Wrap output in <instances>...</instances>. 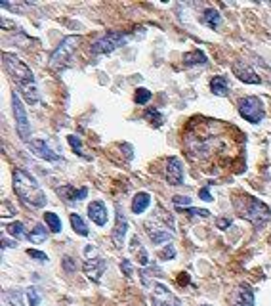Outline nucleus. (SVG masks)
Returning <instances> with one entry per match:
<instances>
[{
	"label": "nucleus",
	"mask_w": 271,
	"mask_h": 306,
	"mask_svg": "<svg viewBox=\"0 0 271 306\" xmlns=\"http://www.w3.org/2000/svg\"><path fill=\"white\" fill-rule=\"evenodd\" d=\"M61 266H63L65 272H69V274H73V272L77 270V264H75V261H73L71 257H65V259L61 261Z\"/></svg>",
	"instance_id": "35"
},
{
	"label": "nucleus",
	"mask_w": 271,
	"mask_h": 306,
	"mask_svg": "<svg viewBox=\"0 0 271 306\" xmlns=\"http://www.w3.org/2000/svg\"><path fill=\"white\" fill-rule=\"evenodd\" d=\"M143 117H145V119H147V121H149L153 127H157V129L160 127V125H162V121H164V119H162V115L158 113L157 109H153V107H151V109H147Z\"/></svg>",
	"instance_id": "27"
},
{
	"label": "nucleus",
	"mask_w": 271,
	"mask_h": 306,
	"mask_svg": "<svg viewBox=\"0 0 271 306\" xmlns=\"http://www.w3.org/2000/svg\"><path fill=\"white\" fill-rule=\"evenodd\" d=\"M145 232H147V235L151 237V241L155 243V245H158V243H166V241H170L172 235L174 233L170 232V230H166L164 226H160L157 220H149V222H145Z\"/></svg>",
	"instance_id": "11"
},
{
	"label": "nucleus",
	"mask_w": 271,
	"mask_h": 306,
	"mask_svg": "<svg viewBox=\"0 0 271 306\" xmlns=\"http://www.w3.org/2000/svg\"><path fill=\"white\" fill-rule=\"evenodd\" d=\"M6 301L12 306H25L23 305V293L19 289H12V291H6Z\"/></svg>",
	"instance_id": "25"
},
{
	"label": "nucleus",
	"mask_w": 271,
	"mask_h": 306,
	"mask_svg": "<svg viewBox=\"0 0 271 306\" xmlns=\"http://www.w3.org/2000/svg\"><path fill=\"white\" fill-rule=\"evenodd\" d=\"M2 63H4V69L10 75V79L21 88V94L25 96V100L31 105L40 102V96H39V90H37V83H35V75L29 69V65H25L15 54H10V52H4L2 54Z\"/></svg>",
	"instance_id": "1"
},
{
	"label": "nucleus",
	"mask_w": 271,
	"mask_h": 306,
	"mask_svg": "<svg viewBox=\"0 0 271 306\" xmlns=\"http://www.w3.org/2000/svg\"><path fill=\"white\" fill-rule=\"evenodd\" d=\"M80 44V37H77V35H71V37H65L59 46H57L56 50L52 52V56H50V67H54L56 69L59 63H63V61H67V59L71 58V54L77 50V46Z\"/></svg>",
	"instance_id": "7"
},
{
	"label": "nucleus",
	"mask_w": 271,
	"mask_h": 306,
	"mask_svg": "<svg viewBox=\"0 0 271 306\" xmlns=\"http://www.w3.org/2000/svg\"><path fill=\"white\" fill-rule=\"evenodd\" d=\"M172 201H174V205H176L178 209H182V207H184V209H187V207L191 205V199H189V197H184V195H176Z\"/></svg>",
	"instance_id": "34"
},
{
	"label": "nucleus",
	"mask_w": 271,
	"mask_h": 306,
	"mask_svg": "<svg viewBox=\"0 0 271 306\" xmlns=\"http://www.w3.org/2000/svg\"><path fill=\"white\" fill-rule=\"evenodd\" d=\"M235 209L237 213L246 219L254 228H264L271 219V211L266 203H262L258 197L252 195H243L235 201Z\"/></svg>",
	"instance_id": "3"
},
{
	"label": "nucleus",
	"mask_w": 271,
	"mask_h": 306,
	"mask_svg": "<svg viewBox=\"0 0 271 306\" xmlns=\"http://www.w3.org/2000/svg\"><path fill=\"white\" fill-rule=\"evenodd\" d=\"M202 19H204V23L210 27V29H216L218 25H220V21H222V15L218 10H206L204 15H202Z\"/></svg>",
	"instance_id": "23"
},
{
	"label": "nucleus",
	"mask_w": 271,
	"mask_h": 306,
	"mask_svg": "<svg viewBox=\"0 0 271 306\" xmlns=\"http://www.w3.org/2000/svg\"><path fill=\"white\" fill-rule=\"evenodd\" d=\"M231 69H233V75H235L239 81L246 83V85H260V83H262L260 75H256V71H254L250 65H246V61H243V59H235V61L231 63Z\"/></svg>",
	"instance_id": "10"
},
{
	"label": "nucleus",
	"mask_w": 271,
	"mask_h": 306,
	"mask_svg": "<svg viewBox=\"0 0 271 306\" xmlns=\"http://www.w3.org/2000/svg\"><path fill=\"white\" fill-rule=\"evenodd\" d=\"M27 146H29V149H31V151H33L37 157H40V159L52 161V163H54V161H61V157L57 155L56 151H52V149H50V146H48L44 140H33V142L29 140Z\"/></svg>",
	"instance_id": "15"
},
{
	"label": "nucleus",
	"mask_w": 271,
	"mask_h": 306,
	"mask_svg": "<svg viewBox=\"0 0 271 306\" xmlns=\"http://www.w3.org/2000/svg\"><path fill=\"white\" fill-rule=\"evenodd\" d=\"M151 301H153V306H182V301L162 283H155Z\"/></svg>",
	"instance_id": "9"
},
{
	"label": "nucleus",
	"mask_w": 271,
	"mask_h": 306,
	"mask_svg": "<svg viewBox=\"0 0 271 306\" xmlns=\"http://www.w3.org/2000/svg\"><path fill=\"white\" fill-rule=\"evenodd\" d=\"M120 270H122V274L126 277H132V264H130L128 259H124V261L120 262Z\"/></svg>",
	"instance_id": "36"
},
{
	"label": "nucleus",
	"mask_w": 271,
	"mask_h": 306,
	"mask_svg": "<svg viewBox=\"0 0 271 306\" xmlns=\"http://www.w3.org/2000/svg\"><path fill=\"white\" fill-rule=\"evenodd\" d=\"M124 43H126V35H124V33L109 31V33H105L101 39H98L96 43L92 44V54H96V56L111 54L116 48H120Z\"/></svg>",
	"instance_id": "4"
},
{
	"label": "nucleus",
	"mask_w": 271,
	"mask_h": 306,
	"mask_svg": "<svg viewBox=\"0 0 271 306\" xmlns=\"http://www.w3.org/2000/svg\"><path fill=\"white\" fill-rule=\"evenodd\" d=\"M237 107H239V115L246 119L248 123H260L262 119H264V105L260 102V98L256 96H246V98H241L239 103H237Z\"/></svg>",
	"instance_id": "6"
},
{
	"label": "nucleus",
	"mask_w": 271,
	"mask_h": 306,
	"mask_svg": "<svg viewBox=\"0 0 271 306\" xmlns=\"http://www.w3.org/2000/svg\"><path fill=\"white\" fill-rule=\"evenodd\" d=\"M44 220H46L50 232L59 233V230H61V220H59V217H57L56 213H46V215H44Z\"/></svg>",
	"instance_id": "24"
},
{
	"label": "nucleus",
	"mask_w": 271,
	"mask_h": 306,
	"mask_svg": "<svg viewBox=\"0 0 271 306\" xmlns=\"http://www.w3.org/2000/svg\"><path fill=\"white\" fill-rule=\"evenodd\" d=\"M229 224H231L229 220H220V228H222V230H226V228H228Z\"/></svg>",
	"instance_id": "39"
},
{
	"label": "nucleus",
	"mask_w": 271,
	"mask_h": 306,
	"mask_svg": "<svg viewBox=\"0 0 271 306\" xmlns=\"http://www.w3.org/2000/svg\"><path fill=\"white\" fill-rule=\"evenodd\" d=\"M12 107H14V115H15V125H17V134L23 142H29V136H31V125H29L27 113H25V105L21 103L17 92L12 94Z\"/></svg>",
	"instance_id": "8"
},
{
	"label": "nucleus",
	"mask_w": 271,
	"mask_h": 306,
	"mask_svg": "<svg viewBox=\"0 0 271 306\" xmlns=\"http://www.w3.org/2000/svg\"><path fill=\"white\" fill-rule=\"evenodd\" d=\"M57 193L61 195V199L65 197L67 201H82L86 195H88V188L75 190L73 186H65V188H57Z\"/></svg>",
	"instance_id": "17"
},
{
	"label": "nucleus",
	"mask_w": 271,
	"mask_h": 306,
	"mask_svg": "<svg viewBox=\"0 0 271 306\" xmlns=\"http://www.w3.org/2000/svg\"><path fill=\"white\" fill-rule=\"evenodd\" d=\"M164 176H166V180H168L170 186L184 184V167H182V161L178 159V157H170V159L166 161Z\"/></svg>",
	"instance_id": "12"
},
{
	"label": "nucleus",
	"mask_w": 271,
	"mask_h": 306,
	"mask_svg": "<svg viewBox=\"0 0 271 306\" xmlns=\"http://www.w3.org/2000/svg\"><path fill=\"white\" fill-rule=\"evenodd\" d=\"M27 237L31 243H42V241H46V237H48V228H44L42 224H37Z\"/></svg>",
	"instance_id": "21"
},
{
	"label": "nucleus",
	"mask_w": 271,
	"mask_h": 306,
	"mask_svg": "<svg viewBox=\"0 0 271 306\" xmlns=\"http://www.w3.org/2000/svg\"><path fill=\"white\" fill-rule=\"evenodd\" d=\"M12 215H14V207L6 201L2 205V217H12Z\"/></svg>",
	"instance_id": "37"
},
{
	"label": "nucleus",
	"mask_w": 271,
	"mask_h": 306,
	"mask_svg": "<svg viewBox=\"0 0 271 306\" xmlns=\"http://www.w3.org/2000/svg\"><path fill=\"white\" fill-rule=\"evenodd\" d=\"M178 211L186 213L189 217H200V219H208V217H210V211H206V209H193V207H187V209H178Z\"/></svg>",
	"instance_id": "29"
},
{
	"label": "nucleus",
	"mask_w": 271,
	"mask_h": 306,
	"mask_svg": "<svg viewBox=\"0 0 271 306\" xmlns=\"http://www.w3.org/2000/svg\"><path fill=\"white\" fill-rule=\"evenodd\" d=\"M88 217L92 219L94 224L105 226V222H107V209H105V205L101 201H92L88 205Z\"/></svg>",
	"instance_id": "16"
},
{
	"label": "nucleus",
	"mask_w": 271,
	"mask_h": 306,
	"mask_svg": "<svg viewBox=\"0 0 271 306\" xmlns=\"http://www.w3.org/2000/svg\"><path fill=\"white\" fill-rule=\"evenodd\" d=\"M6 230H8L10 235H14V237H17V239H21V237L25 235V228H23L21 222H12V224H8Z\"/></svg>",
	"instance_id": "28"
},
{
	"label": "nucleus",
	"mask_w": 271,
	"mask_h": 306,
	"mask_svg": "<svg viewBox=\"0 0 271 306\" xmlns=\"http://www.w3.org/2000/svg\"><path fill=\"white\" fill-rule=\"evenodd\" d=\"M202 306H210V305H202Z\"/></svg>",
	"instance_id": "40"
},
{
	"label": "nucleus",
	"mask_w": 271,
	"mask_h": 306,
	"mask_svg": "<svg viewBox=\"0 0 271 306\" xmlns=\"http://www.w3.org/2000/svg\"><path fill=\"white\" fill-rule=\"evenodd\" d=\"M174 257H176V249H174V245H170V243L158 253V259H162V261H170Z\"/></svg>",
	"instance_id": "32"
},
{
	"label": "nucleus",
	"mask_w": 271,
	"mask_h": 306,
	"mask_svg": "<svg viewBox=\"0 0 271 306\" xmlns=\"http://www.w3.org/2000/svg\"><path fill=\"white\" fill-rule=\"evenodd\" d=\"M149 205H151V195L145 193V191H140V193H136V197L132 199V213L140 215V213H143Z\"/></svg>",
	"instance_id": "19"
},
{
	"label": "nucleus",
	"mask_w": 271,
	"mask_h": 306,
	"mask_svg": "<svg viewBox=\"0 0 271 306\" xmlns=\"http://www.w3.org/2000/svg\"><path fill=\"white\" fill-rule=\"evenodd\" d=\"M27 299H29V305L31 306H39L40 305V293L37 287H29L27 289Z\"/></svg>",
	"instance_id": "31"
},
{
	"label": "nucleus",
	"mask_w": 271,
	"mask_h": 306,
	"mask_svg": "<svg viewBox=\"0 0 271 306\" xmlns=\"http://www.w3.org/2000/svg\"><path fill=\"white\" fill-rule=\"evenodd\" d=\"M67 142L71 144L73 151H75L77 155H80V157H84V159H90V157H88V155H86V153H84V147H82V142H80V140H78L77 136H73V134H71V136H67Z\"/></svg>",
	"instance_id": "26"
},
{
	"label": "nucleus",
	"mask_w": 271,
	"mask_h": 306,
	"mask_svg": "<svg viewBox=\"0 0 271 306\" xmlns=\"http://www.w3.org/2000/svg\"><path fill=\"white\" fill-rule=\"evenodd\" d=\"M14 190L17 193V197L33 209H40L48 201V197L42 191V188L39 186V182L29 173H25L23 169L14 171Z\"/></svg>",
	"instance_id": "2"
},
{
	"label": "nucleus",
	"mask_w": 271,
	"mask_h": 306,
	"mask_svg": "<svg viewBox=\"0 0 271 306\" xmlns=\"http://www.w3.org/2000/svg\"><path fill=\"white\" fill-rule=\"evenodd\" d=\"M126 232H128V220L124 219L122 209L116 205V222H115V228H113V232H111V237H113L116 247H122V245H124Z\"/></svg>",
	"instance_id": "13"
},
{
	"label": "nucleus",
	"mask_w": 271,
	"mask_h": 306,
	"mask_svg": "<svg viewBox=\"0 0 271 306\" xmlns=\"http://www.w3.org/2000/svg\"><path fill=\"white\" fill-rule=\"evenodd\" d=\"M134 100H136V103L143 105V103H147L149 100H151V92H149L147 88H138V90H136V96H134Z\"/></svg>",
	"instance_id": "30"
},
{
	"label": "nucleus",
	"mask_w": 271,
	"mask_h": 306,
	"mask_svg": "<svg viewBox=\"0 0 271 306\" xmlns=\"http://www.w3.org/2000/svg\"><path fill=\"white\" fill-rule=\"evenodd\" d=\"M200 199H204V201H212V195H210V191H208V186L206 188H202V190L199 191Z\"/></svg>",
	"instance_id": "38"
},
{
	"label": "nucleus",
	"mask_w": 271,
	"mask_h": 306,
	"mask_svg": "<svg viewBox=\"0 0 271 306\" xmlns=\"http://www.w3.org/2000/svg\"><path fill=\"white\" fill-rule=\"evenodd\" d=\"M200 63H206V54L200 52V50H193L184 56V65L186 67H193V65H200Z\"/></svg>",
	"instance_id": "20"
},
{
	"label": "nucleus",
	"mask_w": 271,
	"mask_h": 306,
	"mask_svg": "<svg viewBox=\"0 0 271 306\" xmlns=\"http://www.w3.org/2000/svg\"><path fill=\"white\" fill-rule=\"evenodd\" d=\"M210 90L214 92L216 96H228L229 94V83H228V77H222V75H218L214 77L212 81H210Z\"/></svg>",
	"instance_id": "18"
},
{
	"label": "nucleus",
	"mask_w": 271,
	"mask_h": 306,
	"mask_svg": "<svg viewBox=\"0 0 271 306\" xmlns=\"http://www.w3.org/2000/svg\"><path fill=\"white\" fill-rule=\"evenodd\" d=\"M84 255H86V262L84 266H82V270H84V274L94 283H98L101 279V274L105 272V268H107V264H105V261L101 259V257H98V249L92 247V245H88V247L84 249Z\"/></svg>",
	"instance_id": "5"
},
{
	"label": "nucleus",
	"mask_w": 271,
	"mask_h": 306,
	"mask_svg": "<svg viewBox=\"0 0 271 306\" xmlns=\"http://www.w3.org/2000/svg\"><path fill=\"white\" fill-rule=\"evenodd\" d=\"M27 255L31 257V259H35V261H39V262H46L48 261V257L44 255L42 251H37V249H29Z\"/></svg>",
	"instance_id": "33"
},
{
	"label": "nucleus",
	"mask_w": 271,
	"mask_h": 306,
	"mask_svg": "<svg viewBox=\"0 0 271 306\" xmlns=\"http://www.w3.org/2000/svg\"><path fill=\"white\" fill-rule=\"evenodd\" d=\"M69 220H71V226H73V230L78 233V235H88L90 233V230H88V226H86V222L78 215H75L73 213L71 217H69Z\"/></svg>",
	"instance_id": "22"
},
{
	"label": "nucleus",
	"mask_w": 271,
	"mask_h": 306,
	"mask_svg": "<svg viewBox=\"0 0 271 306\" xmlns=\"http://www.w3.org/2000/svg\"><path fill=\"white\" fill-rule=\"evenodd\" d=\"M231 306H254V291L250 285L241 283L231 295Z\"/></svg>",
	"instance_id": "14"
}]
</instances>
